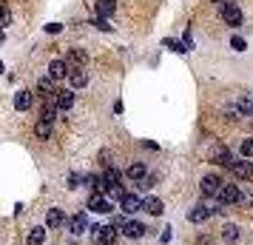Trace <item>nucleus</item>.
Wrapping results in <instances>:
<instances>
[{
  "instance_id": "f8f14e48",
  "label": "nucleus",
  "mask_w": 253,
  "mask_h": 245,
  "mask_svg": "<svg viewBox=\"0 0 253 245\" xmlns=\"http://www.w3.org/2000/svg\"><path fill=\"white\" fill-rule=\"evenodd\" d=\"M230 171H233V177H239V180H251L253 177V163H248V160H236Z\"/></svg>"
},
{
  "instance_id": "7ed1b4c3",
  "label": "nucleus",
  "mask_w": 253,
  "mask_h": 245,
  "mask_svg": "<svg viewBox=\"0 0 253 245\" xmlns=\"http://www.w3.org/2000/svg\"><path fill=\"white\" fill-rule=\"evenodd\" d=\"M211 163L213 165H228V168H233V154H230V148L228 146H216L213 151H211Z\"/></svg>"
},
{
  "instance_id": "b1692460",
  "label": "nucleus",
  "mask_w": 253,
  "mask_h": 245,
  "mask_svg": "<svg viewBox=\"0 0 253 245\" xmlns=\"http://www.w3.org/2000/svg\"><path fill=\"white\" fill-rule=\"evenodd\" d=\"M57 105L66 111V108H71L74 105V92L71 89H66V92H57Z\"/></svg>"
},
{
  "instance_id": "1a4fd4ad",
  "label": "nucleus",
  "mask_w": 253,
  "mask_h": 245,
  "mask_svg": "<svg viewBox=\"0 0 253 245\" xmlns=\"http://www.w3.org/2000/svg\"><path fill=\"white\" fill-rule=\"evenodd\" d=\"M69 231L74 234V237H80V234L88 231V220H85V214H74L69 220Z\"/></svg>"
},
{
  "instance_id": "423d86ee",
  "label": "nucleus",
  "mask_w": 253,
  "mask_h": 245,
  "mask_svg": "<svg viewBox=\"0 0 253 245\" xmlns=\"http://www.w3.org/2000/svg\"><path fill=\"white\" fill-rule=\"evenodd\" d=\"M211 214H213V208H208L205 202H199V205H194V208L188 211V220H191V222H196V225H199V222L211 220Z\"/></svg>"
},
{
  "instance_id": "f3484780",
  "label": "nucleus",
  "mask_w": 253,
  "mask_h": 245,
  "mask_svg": "<svg viewBox=\"0 0 253 245\" xmlns=\"http://www.w3.org/2000/svg\"><path fill=\"white\" fill-rule=\"evenodd\" d=\"M103 180H105V191H111V188H117V186H120V180H123V174H120V171H117L114 165H111V168H105Z\"/></svg>"
},
{
  "instance_id": "9b49d317",
  "label": "nucleus",
  "mask_w": 253,
  "mask_h": 245,
  "mask_svg": "<svg viewBox=\"0 0 253 245\" xmlns=\"http://www.w3.org/2000/svg\"><path fill=\"white\" fill-rule=\"evenodd\" d=\"M88 208L97 211V214H108V211H111V202H108L103 194H91V197H88Z\"/></svg>"
},
{
  "instance_id": "20e7f679",
  "label": "nucleus",
  "mask_w": 253,
  "mask_h": 245,
  "mask_svg": "<svg viewBox=\"0 0 253 245\" xmlns=\"http://www.w3.org/2000/svg\"><path fill=\"white\" fill-rule=\"evenodd\" d=\"M219 205H236L242 199V191L236 186H222V191H219Z\"/></svg>"
},
{
  "instance_id": "7c9ffc66",
  "label": "nucleus",
  "mask_w": 253,
  "mask_h": 245,
  "mask_svg": "<svg viewBox=\"0 0 253 245\" xmlns=\"http://www.w3.org/2000/svg\"><path fill=\"white\" fill-rule=\"evenodd\" d=\"M230 46L236 49V51H245V49H248V43H245V37L233 35V37H230Z\"/></svg>"
},
{
  "instance_id": "f257e3e1",
  "label": "nucleus",
  "mask_w": 253,
  "mask_h": 245,
  "mask_svg": "<svg viewBox=\"0 0 253 245\" xmlns=\"http://www.w3.org/2000/svg\"><path fill=\"white\" fill-rule=\"evenodd\" d=\"M219 12H222V20H225V26H230V29H239L242 20H245V17H242V9L236 6V3H228V0L222 3V9H219Z\"/></svg>"
},
{
  "instance_id": "2eb2a0df",
  "label": "nucleus",
  "mask_w": 253,
  "mask_h": 245,
  "mask_svg": "<svg viewBox=\"0 0 253 245\" xmlns=\"http://www.w3.org/2000/svg\"><path fill=\"white\" fill-rule=\"evenodd\" d=\"M69 83H71V89H83L85 83H88V74H85V69H71L69 71Z\"/></svg>"
},
{
  "instance_id": "dca6fc26",
  "label": "nucleus",
  "mask_w": 253,
  "mask_h": 245,
  "mask_svg": "<svg viewBox=\"0 0 253 245\" xmlns=\"http://www.w3.org/2000/svg\"><path fill=\"white\" fill-rule=\"evenodd\" d=\"M97 243H100V245H114L117 243V225H103Z\"/></svg>"
},
{
  "instance_id": "e433bc0d",
  "label": "nucleus",
  "mask_w": 253,
  "mask_h": 245,
  "mask_svg": "<svg viewBox=\"0 0 253 245\" xmlns=\"http://www.w3.org/2000/svg\"><path fill=\"white\" fill-rule=\"evenodd\" d=\"M60 29H63L60 23H48V26H46V32H48V35H57Z\"/></svg>"
},
{
  "instance_id": "f704fd0d",
  "label": "nucleus",
  "mask_w": 253,
  "mask_h": 245,
  "mask_svg": "<svg viewBox=\"0 0 253 245\" xmlns=\"http://www.w3.org/2000/svg\"><path fill=\"white\" fill-rule=\"evenodd\" d=\"M108 160H111V154H108V151L103 148V151H100V163H103L105 168H111V163H108Z\"/></svg>"
},
{
  "instance_id": "4be33fe9",
  "label": "nucleus",
  "mask_w": 253,
  "mask_h": 245,
  "mask_svg": "<svg viewBox=\"0 0 253 245\" xmlns=\"http://www.w3.org/2000/svg\"><path fill=\"white\" fill-rule=\"evenodd\" d=\"M29 105H32V92H17L14 94V108H17V111H26Z\"/></svg>"
},
{
  "instance_id": "cd10ccee",
  "label": "nucleus",
  "mask_w": 253,
  "mask_h": 245,
  "mask_svg": "<svg viewBox=\"0 0 253 245\" xmlns=\"http://www.w3.org/2000/svg\"><path fill=\"white\" fill-rule=\"evenodd\" d=\"M225 120L228 123H236V120H242V111H239V105L233 103V105H225Z\"/></svg>"
},
{
  "instance_id": "4468645a",
  "label": "nucleus",
  "mask_w": 253,
  "mask_h": 245,
  "mask_svg": "<svg viewBox=\"0 0 253 245\" xmlns=\"http://www.w3.org/2000/svg\"><path fill=\"white\" fill-rule=\"evenodd\" d=\"M126 177L131 180V183H137V186H139L148 174H145V165H142V163H131V165H128V171H126Z\"/></svg>"
},
{
  "instance_id": "5701e85b",
  "label": "nucleus",
  "mask_w": 253,
  "mask_h": 245,
  "mask_svg": "<svg viewBox=\"0 0 253 245\" xmlns=\"http://www.w3.org/2000/svg\"><path fill=\"white\" fill-rule=\"evenodd\" d=\"M236 105H239L242 117H251L253 114V97H251V94H242L239 100H236Z\"/></svg>"
},
{
  "instance_id": "58836bf2",
  "label": "nucleus",
  "mask_w": 253,
  "mask_h": 245,
  "mask_svg": "<svg viewBox=\"0 0 253 245\" xmlns=\"http://www.w3.org/2000/svg\"><path fill=\"white\" fill-rule=\"evenodd\" d=\"M213 3H225V0H213Z\"/></svg>"
},
{
  "instance_id": "393cba45",
  "label": "nucleus",
  "mask_w": 253,
  "mask_h": 245,
  "mask_svg": "<svg viewBox=\"0 0 253 245\" xmlns=\"http://www.w3.org/2000/svg\"><path fill=\"white\" fill-rule=\"evenodd\" d=\"M43 243H46V231H43V228H32L26 245H43Z\"/></svg>"
},
{
  "instance_id": "0eeeda50",
  "label": "nucleus",
  "mask_w": 253,
  "mask_h": 245,
  "mask_svg": "<svg viewBox=\"0 0 253 245\" xmlns=\"http://www.w3.org/2000/svg\"><path fill=\"white\" fill-rule=\"evenodd\" d=\"M37 94H40L43 100H51V97H57L54 80H51V77H40V80H37Z\"/></svg>"
},
{
  "instance_id": "39448f33",
  "label": "nucleus",
  "mask_w": 253,
  "mask_h": 245,
  "mask_svg": "<svg viewBox=\"0 0 253 245\" xmlns=\"http://www.w3.org/2000/svg\"><path fill=\"white\" fill-rule=\"evenodd\" d=\"M69 71H71V66L66 63V60H51V63H48V77H51V80L69 77Z\"/></svg>"
},
{
  "instance_id": "ea45409f",
  "label": "nucleus",
  "mask_w": 253,
  "mask_h": 245,
  "mask_svg": "<svg viewBox=\"0 0 253 245\" xmlns=\"http://www.w3.org/2000/svg\"><path fill=\"white\" fill-rule=\"evenodd\" d=\"M0 6H3V3H0Z\"/></svg>"
},
{
  "instance_id": "6ab92c4d",
  "label": "nucleus",
  "mask_w": 253,
  "mask_h": 245,
  "mask_svg": "<svg viewBox=\"0 0 253 245\" xmlns=\"http://www.w3.org/2000/svg\"><path fill=\"white\" fill-rule=\"evenodd\" d=\"M63 222H66V214H63L60 208H51V211H48V217H46V225H48V228H60Z\"/></svg>"
},
{
  "instance_id": "c9c22d12",
  "label": "nucleus",
  "mask_w": 253,
  "mask_h": 245,
  "mask_svg": "<svg viewBox=\"0 0 253 245\" xmlns=\"http://www.w3.org/2000/svg\"><path fill=\"white\" fill-rule=\"evenodd\" d=\"M154 183H157V177L151 174V177H145V180L139 183V188H151V186H154Z\"/></svg>"
},
{
  "instance_id": "9d476101",
  "label": "nucleus",
  "mask_w": 253,
  "mask_h": 245,
  "mask_svg": "<svg viewBox=\"0 0 253 245\" xmlns=\"http://www.w3.org/2000/svg\"><path fill=\"white\" fill-rule=\"evenodd\" d=\"M123 234H126V237H131V240H139V237H145V225H142V222H137V220H126Z\"/></svg>"
},
{
  "instance_id": "4c0bfd02",
  "label": "nucleus",
  "mask_w": 253,
  "mask_h": 245,
  "mask_svg": "<svg viewBox=\"0 0 253 245\" xmlns=\"http://www.w3.org/2000/svg\"><path fill=\"white\" fill-rule=\"evenodd\" d=\"M0 43H3V29H0Z\"/></svg>"
},
{
  "instance_id": "c85d7f7f",
  "label": "nucleus",
  "mask_w": 253,
  "mask_h": 245,
  "mask_svg": "<svg viewBox=\"0 0 253 245\" xmlns=\"http://www.w3.org/2000/svg\"><path fill=\"white\" fill-rule=\"evenodd\" d=\"M85 186H88V188H94V191H103V188H105V180H103V177H94V174H88V177H85Z\"/></svg>"
},
{
  "instance_id": "ddd939ff",
  "label": "nucleus",
  "mask_w": 253,
  "mask_h": 245,
  "mask_svg": "<svg viewBox=\"0 0 253 245\" xmlns=\"http://www.w3.org/2000/svg\"><path fill=\"white\" fill-rule=\"evenodd\" d=\"M117 9V0H97L94 3V12H97V17H111Z\"/></svg>"
},
{
  "instance_id": "473e14b6",
  "label": "nucleus",
  "mask_w": 253,
  "mask_h": 245,
  "mask_svg": "<svg viewBox=\"0 0 253 245\" xmlns=\"http://www.w3.org/2000/svg\"><path fill=\"white\" fill-rule=\"evenodd\" d=\"M242 157H245V160L253 157V137H248V140L242 143Z\"/></svg>"
},
{
  "instance_id": "412c9836",
  "label": "nucleus",
  "mask_w": 253,
  "mask_h": 245,
  "mask_svg": "<svg viewBox=\"0 0 253 245\" xmlns=\"http://www.w3.org/2000/svg\"><path fill=\"white\" fill-rule=\"evenodd\" d=\"M66 63H69L71 69H80L83 63H85V51H80V49H71L69 57H66Z\"/></svg>"
},
{
  "instance_id": "c756f323",
  "label": "nucleus",
  "mask_w": 253,
  "mask_h": 245,
  "mask_svg": "<svg viewBox=\"0 0 253 245\" xmlns=\"http://www.w3.org/2000/svg\"><path fill=\"white\" fill-rule=\"evenodd\" d=\"M94 26H97L100 32H111V29H114V26H111V20H108V17H97V20H94Z\"/></svg>"
},
{
  "instance_id": "a19ab883",
  "label": "nucleus",
  "mask_w": 253,
  "mask_h": 245,
  "mask_svg": "<svg viewBox=\"0 0 253 245\" xmlns=\"http://www.w3.org/2000/svg\"><path fill=\"white\" fill-rule=\"evenodd\" d=\"M251 117H253V114H251Z\"/></svg>"
},
{
  "instance_id": "a878e982",
  "label": "nucleus",
  "mask_w": 253,
  "mask_h": 245,
  "mask_svg": "<svg viewBox=\"0 0 253 245\" xmlns=\"http://www.w3.org/2000/svg\"><path fill=\"white\" fill-rule=\"evenodd\" d=\"M222 240H225V243H236V240H239V225H225V228H222Z\"/></svg>"
},
{
  "instance_id": "72a5a7b5",
  "label": "nucleus",
  "mask_w": 253,
  "mask_h": 245,
  "mask_svg": "<svg viewBox=\"0 0 253 245\" xmlns=\"http://www.w3.org/2000/svg\"><path fill=\"white\" fill-rule=\"evenodd\" d=\"M80 183H85V177H80V174H69V188H77Z\"/></svg>"
},
{
  "instance_id": "6e6552de",
  "label": "nucleus",
  "mask_w": 253,
  "mask_h": 245,
  "mask_svg": "<svg viewBox=\"0 0 253 245\" xmlns=\"http://www.w3.org/2000/svg\"><path fill=\"white\" fill-rule=\"evenodd\" d=\"M57 111H60L57 97H51V100H43V108H40V120H46V123H54Z\"/></svg>"
},
{
  "instance_id": "f03ea898",
  "label": "nucleus",
  "mask_w": 253,
  "mask_h": 245,
  "mask_svg": "<svg viewBox=\"0 0 253 245\" xmlns=\"http://www.w3.org/2000/svg\"><path fill=\"white\" fill-rule=\"evenodd\" d=\"M222 177L219 174H205L202 177V183H199V188H202V197H219V191H222Z\"/></svg>"
},
{
  "instance_id": "2f4dec72",
  "label": "nucleus",
  "mask_w": 253,
  "mask_h": 245,
  "mask_svg": "<svg viewBox=\"0 0 253 245\" xmlns=\"http://www.w3.org/2000/svg\"><path fill=\"white\" fill-rule=\"evenodd\" d=\"M9 23H12V12H9L6 6H0V29H3V26H9Z\"/></svg>"
},
{
  "instance_id": "a211bd4d",
  "label": "nucleus",
  "mask_w": 253,
  "mask_h": 245,
  "mask_svg": "<svg viewBox=\"0 0 253 245\" xmlns=\"http://www.w3.org/2000/svg\"><path fill=\"white\" fill-rule=\"evenodd\" d=\"M120 208L126 211V214H134V211H139V208H142V199H139V197H134V194H128V197L123 199V202H120Z\"/></svg>"
},
{
  "instance_id": "bb28decb",
  "label": "nucleus",
  "mask_w": 253,
  "mask_h": 245,
  "mask_svg": "<svg viewBox=\"0 0 253 245\" xmlns=\"http://www.w3.org/2000/svg\"><path fill=\"white\" fill-rule=\"evenodd\" d=\"M35 134L40 137V140H48V137H51V123H46V120H37Z\"/></svg>"
},
{
  "instance_id": "aec40b11",
  "label": "nucleus",
  "mask_w": 253,
  "mask_h": 245,
  "mask_svg": "<svg viewBox=\"0 0 253 245\" xmlns=\"http://www.w3.org/2000/svg\"><path fill=\"white\" fill-rule=\"evenodd\" d=\"M142 208L148 211V214H154V217H160L162 211V199H157V197H148V199H142Z\"/></svg>"
}]
</instances>
